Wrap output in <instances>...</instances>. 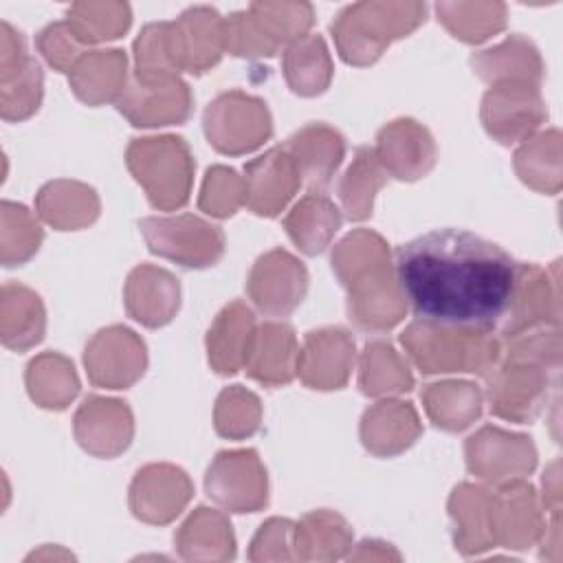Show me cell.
Returning a JSON list of instances; mask_svg holds the SVG:
<instances>
[{
    "instance_id": "obj_7",
    "label": "cell",
    "mask_w": 563,
    "mask_h": 563,
    "mask_svg": "<svg viewBox=\"0 0 563 563\" xmlns=\"http://www.w3.org/2000/svg\"><path fill=\"white\" fill-rule=\"evenodd\" d=\"M235 172L227 169V167H213L207 172V180H205V194H202V209H207V213L213 216H231L238 207V198L227 196V187L235 185Z\"/></svg>"
},
{
    "instance_id": "obj_6",
    "label": "cell",
    "mask_w": 563,
    "mask_h": 563,
    "mask_svg": "<svg viewBox=\"0 0 563 563\" xmlns=\"http://www.w3.org/2000/svg\"><path fill=\"white\" fill-rule=\"evenodd\" d=\"M264 343L271 347V352H264L253 365H251V376L277 385V383H288L292 378V330L288 325L279 323H268L262 330Z\"/></svg>"
},
{
    "instance_id": "obj_2",
    "label": "cell",
    "mask_w": 563,
    "mask_h": 563,
    "mask_svg": "<svg viewBox=\"0 0 563 563\" xmlns=\"http://www.w3.org/2000/svg\"><path fill=\"white\" fill-rule=\"evenodd\" d=\"M141 231L152 253L176 260L187 268L213 264L224 249V238L218 227L191 216L147 218L141 222Z\"/></svg>"
},
{
    "instance_id": "obj_5",
    "label": "cell",
    "mask_w": 563,
    "mask_h": 563,
    "mask_svg": "<svg viewBox=\"0 0 563 563\" xmlns=\"http://www.w3.org/2000/svg\"><path fill=\"white\" fill-rule=\"evenodd\" d=\"M383 174L374 161V152L361 147L356 152V163L347 169L345 180L341 185V198L347 211V218L361 220L367 218L372 211V196L383 185Z\"/></svg>"
},
{
    "instance_id": "obj_4",
    "label": "cell",
    "mask_w": 563,
    "mask_h": 563,
    "mask_svg": "<svg viewBox=\"0 0 563 563\" xmlns=\"http://www.w3.org/2000/svg\"><path fill=\"white\" fill-rule=\"evenodd\" d=\"M286 77L295 92L317 95L330 81V57L319 35H308L286 53Z\"/></svg>"
},
{
    "instance_id": "obj_1",
    "label": "cell",
    "mask_w": 563,
    "mask_h": 563,
    "mask_svg": "<svg viewBox=\"0 0 563 563\" xmlns=\"http://www.w3.org/2000/svg\"><path fill=\"white\" fill-rule=\"evenodd\" d=\"M396 279L413 314L431 325L493 332L512 310L521 266L497 244L435 229L396 249Z\"/></svg>"
},
{
    "instance_id": "obj_3",
    "label": "cell",
    "mask_w": 563,
    "mask_h": 563,
    "mask_svg": "<svg viewBox=\"0 0 563 563\" xmlns=\"http://www.w3.org/2000/svg\"><path fill=\"white\" fill-rule=\"evenodd\" d=\"M339 224L341 216L336 207L319 194L306 196L295 207L292 216L286 220L288 233L295 240V244H299V249L310 255L321 253L325 246V240L319 235V231H323L330 238L339 229Z\"/></svg>"
}]
</instances>
